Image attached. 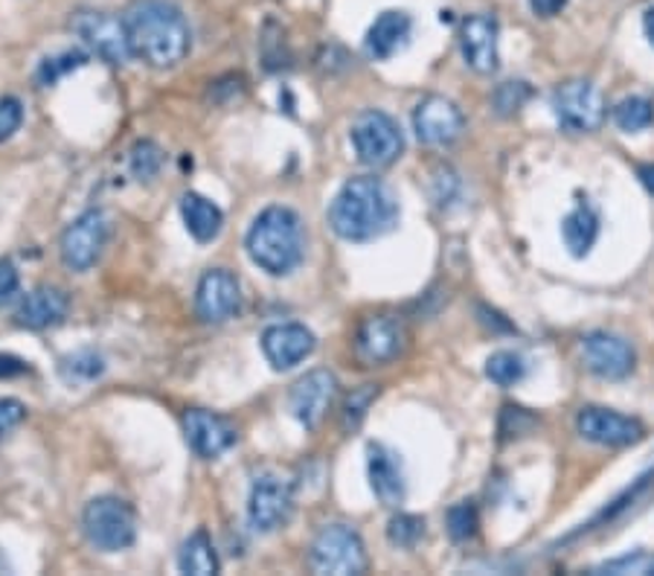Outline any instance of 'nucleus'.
<instances>
[{
  "instance_id": "9b49d317",
  "label": "nucleus",
  "mask_w": 654,
  "mask_h": 576,
  "mask_svg": "<svg viewBox=\"0 0 654 576\" xmlns=\"http://www.w3.org/2000/svg\"><path fill=\"white\" fill-rule=\"evenodd\" d=\"M295 510V495L291 486L286 480L265 475L256 478V484L251 486V498H247V521L256 533H274L291 519Z\"/></svg>"
},
{
  "instance_id": "ea45409f",
  "label": "nucleus",
  "mask_w": 654,
  "mask_h": 576,
  "mask_svg": "<svg viewBox=\"0 0 654 576\" xmlns=\"http://www.w3.org/2000/svg\"><path fill=\"white\" fill-rule=\"evenodd\" d=\"M26 370H30V367H26L21 358L0 353V379H15V376H24Z\"/></svg>"
},
{
  "instance_id": "c756f323",
  "label": "nucleus",
  "mask_w": 654,
  "mask_h": 576,
  "mask_svg": "<svg viewBox=\"0 0 654 576\" xmlns=\"http://www.w3.org/2000/svg\"><path fill=\"white\" fill-rule=\"evenodd\" d=\"M422 535H425V519L410 516V512H399V516H392L390 524H387V539H390L392 547H401V551L417 547Z\"/></svg>"
},
{
  "instance_id": "2eb2a0df",
  "label": "nucleus",
  "mask_w": 654,
  "mask_h": 576,
  "mask_svg": "<svg viewBox=\"0 0 654 576\" xmlns=\"http://www.w3.org/2000/svg\"><path fill=\"white\" fill-rule=\"evenodd\" d=\"M498 21L495 15H486V12H477V15H468L459 26V49H463V58L466 65L477 74H495L500 65L498 56Z\"/></svg>"
},
{
  "instance_id": "c85d7f7f",
  "label": "nucleus",
  "mask_w": 654,
  "mask_h": 576,
  "mask_svg": "<svg viewBox=\"0 0 654 576\" xmlns=\"http://www.w3.org/2000/svg\"><path fill=\"white\" fill-rule=\"evenodd\" d=\"M486 376L498 387H512L526 376V364H523L521 355L500 350V353H495L486 362Z\"/></svg>"
},
{
  "instance_id": "4c0bfd02",
  "label": "nucleus",
  "mask_w": 654,
  "mask_h": 576,
  "mask_svg": "<svg viewBox=\"0 0 654 576\" xmlns=\"http://www.w3.org/2000/svg\"><path fill=\"white\" fill-rule=\"evenodd\" d=\"M26 417V408L18 399H0V436H7L9 431L18 429Z\"/></svg>"
},
{
  "instance_id": "9d476101",
  "label": "nucleus",
  "mask_w": 654,
  "mask_h": 576,
  "mask_svg": "<svg viewBox=\"0 0 654 576\" xmlns=\"http://www.w3.org/2000/svg\"><path fill=\"white\" fill-rule=\"evenodd\" d=\"M408 346V332L404 323L392 314H369L358 323L355 332V353L367 367H381V364L396 362Z\"/></svg>"
},
{
  "instance_id": "c03bdc74",
  "label": "nucleus",
  "mask_w": 654,
  "mask_h": 576,
  "mask_svg": "<svg viewBox=\"0 0 654 576\" xmlns=\"http://www.w3.org/2000/svg\"><path fill=\"white\" fill-rule=\"evenodd\" d=\"M643 26H646L649 42H652V47H654V7L649 9V12H646V18H643Z\"/></svg>"
},
{
  "instance_id": "4468645a",
  "label": "nucleus",
  "mask_w": 654,
  "mask_h": 576,
  "mask_svg": "<svg viewBox=\"0 0 654 576\" xmlns=\"http://www.w3.org/2000/svg\"><path fill=\"white\" fill-rule=\"evenodd\" d=\"M581 353L588 370L599 379H625L634 370V350L625 337L611 332H590L581 337Z\"/></svg>"
},
{
  "instance_id": "20e7f679",
  "label": "nucleus",
  "mask_w": 654,
  "mask_h": 576,
  "mask_svg": "<svg viewBox=\"0 0 654 576\" xmlns=\"http://www.w3.org/2000/svg\"><path fill=\"white\" fill-rule=\"evenodd\" d=\"M82 530L97 551L120 553L137 539V516H134V507L123 498L102 495L85 507Z\"/></svg>"
},
{
  "instance_id": "58836bf2",
  "label": "nucleus",
  "mask_w": 654,
  "mask_h": 576,
  "mask_svg": "<svg viewBox=\"0 0 654 576\" xmlns=\"http://www.w3.org/2000/svg\"><path fill=\"white\" fill-rule=\"evenodd\" d=\"M21 288V277H18V268L9 259H0V303H7L18 295Z\"/></svg>"
},
{
  "instance_id": "5701e85b",
  "label": "nucleus",
  "mask_w": 654,
  "mask_h": 576,
  "mask_svg": "<svg viewBox=\"0 0 654 576\" xmlns=\"http://www.w3.org/2000/svg\"><path fill=\"white\" fill-rule=\"evenodd\" d=\"M180 215H184V224L192 233V240L201 242V245L219 240L221 228H224L221 207H215L210 198L198 196V192H187L180 198Z\"/></svg>"
},
{
  "instance_id": "f704fd0d",
  "label": "nucleus",
  "mask_w": 654,
  "mask_h": 576,
  "mask_svg": "<svg viewBox=\"0 0 654 576\" xmlns=\"http://www.w3.org/2000/svg\"><path fill=\"white\" fill-rule=\"evenodd\" d=\"M262 58H265V67L268 70H279L286 65V42H282V30H279L274 21L265 24V33H262Z\"/></svg>"
},
{
  "instance_id": "6e6552de",
  "label": "nucleus",
  "mask_w": 654,
  "mask_h": 576,
  "mask_svg": "<svg viewBox=\"0 0 654 576\" xmlns=\"http://www.w3.org/2000/svg\"><path fill=\"white\" fill-rule=\"evenodd\" d=\"M70 30L82 38L85 47L99 56L108 65H125L131 58L129 33H125V21L97 12V9H79L70 18Z\"/></svg>"
},
{
  "instance_id": "a211bd4d",
  "label": "nucleus",
  "mask_w": 654,
  "mask_h": 576,
  "mask_svg": "<svg viewBox=\"0 0 654 576\" xmlns=\"http://www.w3.org/2000/svg\"><path fill=\"white\" fill-rule=\"evenodd\" d=\"M242 306V288L239 280L224 268H213L198 280L196 291V309L201 321L207 323H224L239 312Z\"/></svg>"
},
{
  "instance_id": "e433bc0d",
  "label": "nucleus",
  "mask_w": 654,
  "mask_h": 576,
  "mask_svg": "<svg viewBox=\"0 0 654 576\" xmlns=\"http://www.w3.org/2000/svg\"><path fill=\"white\" fill-rule=\"evenodd\" d=\"M535 425V417L518 408V405H507L503 417H500V434L503 436H523L530 434V429Z\"/></svg>"
},
{
  "instance_id": "c9c22d12",
  "label": "nucleus",
  "mask_w": 654,
  "mask_h": 576,
  "mask_svg": "<svg viewBox=\"0 0 654 576\" xmlns=\"http://www.w3.org/2000/svg\"><path fill=\"white\" fill-rule=\"evenodd\" d=\"M21 123H24V106H21V99H0V143H7L9 137L21 129Z\"/></svg>"
},
{
  "instance_id": "79ce46f5",
  "label": "nucleus",
  "mask_w": 654,
  "mask_h": 576,
  "mask_svg": "<svg viewBox=\"0 0 654 576\" xmlns=\"http://www.w3.org/2000/svg\"><path fill=\"white\" fill-rule=\"evenodd\" d=\"M480 314H483V323H486V326H491V323H495V326H498V330L512 332V323L503 321V318H500L498 312H491V309H486V306H480Z\"/></svg>"
},
{
  "instance_id": "bb28decb",
  "label": "nucleus",
  "mask_w": 654,
  "mask_h": 576,
  "mask_svg": "<svg viewBox=\"0 0 654 576\" xmlns=\"http://www.w3.org/2000/svg\"><path fill=\"white\" fill-rule=\"evenodd\" d=\"M613 123L620 125L622 132H629V134L646 132L649 125L654 123L652 99L625 97L622 102H617V108H613Z\"/></svg>"
},
{
  "instance_id": "b1692460",
  "label": "nucleus",
  "mask_w": 654,
  "mask_h": 576,
  "mask_svg": "<svg viewBox=\"0 0 654 576\" xmlns=\"http://www.w3.org/2000/svg\"><path fill=\"white\" fill-rule=\"evenodd\" d=\"M562 236L565 245L570 247L573 256L590 254V247L599 240V213L590 204H579L567 219L562 222Z\"/></svg>"
},
{
  "instance_id": "7c9ffc66",
  "label": "nucleus",
  "mask_w": 654,
  "mask_h": 576,
  "mask_svg": "<svg viewBox=\"0 0 654 576\" xmlns=\"http://www.w3.org/2000/svg\"><path fill=\"white\" fill-rule=\"evenodd\" d=\"M85 65H88V53H82V49H67L62 56L44 58L42 67H38V85L49 88V85H56L62 76L74 74V70H79V67Z\"/></svg>"
},
{
  "instance_id": "1a4fd4ad",
  "label": "nucleus",
  "mask_w": 654,
  "mask_h": 576,
  "mask_svg": "<svg viewBox=\"0 0 654 576\" xmlns=\"http://www.w3.org/2000/svg\"><path fill=\"white\" fill-rule=\"evenodd\" d=\"M108 245V219L99 210H88L76 219L74 224H67V231L62 233V263L70 272H88L99 263V256Z\"/></svg>"
},
{
  "instance_id": "412c9836",
  "label": "nucleus",
  "mask_w": 654,
  "mask_h": 576,
  "mask_svg": "<svg viewBox=\"0 0 654 576\" xmlns=\"http://www.w3.org/2000/svg\"><path fill=\"white\" fill-rule=\"evenodd\" d=\"M367 472L373 492L385 507H399L404 501V472L401 463L396 461V454L381 443L367 445Z\"/></svg>"
},
{
  "instance_id": "0eeeda50",
  "label": "nucleus",
  "mask_w": 654,
  "mask_h": 576,
  "mask_svg": "<svg viewBox=\"0 0 654 576\" xmlns=\"http://www.w3.org/2000/svg\"><path fill=\"white\" fill-rule=\"evenodd\" d=\"M553 114L567 132H597L606 123V99L588 79H570L553 91Z\"/></svg>"
},
{
  "instance_id": "aec40b11",
  "label": "nucleus",
  "mask_w": 654,
  "mask_h": 576,
  "mask_svg": "<svg viewBox=\"0 0 654 576\" xmlns=\"http://www.w3.org/2000/svg\"><path fill=\"white\" fill-rule=\"evenodd\" d=\"M67 309H70V300H67L62 288L38 286L21 300L15 321L24 330H47V326H56V323L65 321Z\"/></svg>"
},
{
  "instance_id": "f257e3e1",
  "label": "nucleus",
  "mask_w": 654,
  "mask_h": 576,
  "mask_svg": "<svg viewBox=\"0 0 654 576\" xmlns=\"http://www.w3.org/2000/svg\"><path fill=\"white\" fill-rule=\"evenodd\" d=\"M123 21L131 56L146 62L148 67L169 70L189 56L192 33L184 12L169 0H140Z\"/></svg>"
},
{
  "instance_id": "f03ea898",
  "label": "nucleus",
  "mask_w": 654,
  "mask_h": 576,
  "mask_svg": "<svg viewBox=\"0 0 654 576\" xmlns=\"http://www.w3.org/2000/svg\"><path fill=\"white\" fill-rule=\"evenodd\" d=\"M329 224L346 242L381 240L399 224V201L381 178H350L329 204Z\"/></svg>"
},
{
  "instance_id": "37998d69",
  "label": "nucleus",
  "mask_w": 654,
  "mask_h": 576,
  "mask_svg": "<svg viewBox=\"0 0 654 576\" xmlns=\"http://www.w3.org/2000/svg\"><path fill=\"white\" fill-rule=\"evenodd\" d=\"M638 175H640V181H643V187H646V190L654 196V164L640 166Z\"/></svg>"
},
{
  "instance_id": "cd10ccee",
  "label": "nucleus",
  "mask_w": 654,
  "mask_h": 576,
  "mask_svg": "<svg viewBox=\"0 0 654 576\" xmlns=\"http://www.w3.org/2000/svg\"><path fill=\"white\" fill-rule=\"evenodd\" d=\"M164 160H166L164 148L157 146L155 141H137L129 152L131 175L140 178V181H152V178H157L160 169H164Z\"/></svg>"
},
{
  "instance_id": "2f4dec72",
  "label": "nucleus",
  "mask_w": 654,
  "mask_h": 576,
  "mask_svg": "<svg viewBox=\"0 0 654 576\" xmlns=\"http://www.w3.org/2000/svg\"><path fill=\"white\" fill-rule=\"evenodd\" d=\"M445 528H448V535L454 539V542H468V539H475L477 528H480L475 501L454 503V507L448 510V516H445Z\"/></svg>"
},
{
  "instance_id": "ddd939ff",
  "label": "nucleus",
  "mask_w": 654,
  "mask_h": 576,
  "mask_svg": "<svg viewBox=\"0 0 654 576\" xmlns=\"http://www.w3.org/2000/svg\"><path fill=\"white\" fill-rule=\"evenodd\" d=\"M337 394V379L329 370H311L303 379H297L288 396L291 413L303 429L314 431L323 422Z\"/></svg>"
},
{
  "instance_id": "6ab92c4d",
  "label": "nucleus",
  "mask_w": 654,
  "mask_h": 576,
  "mask_svg": "<svg viewBox=\"0 0 654 576\" xmlns=\"http://www.w3.org/2000/svg\"><path fill=\"white\" fill-rule=\"evenodd\" d=\"M576 429L590 443L611 445V448L638 443L643 436V425L638 420L608 411V408H581L579 417H576Z\"/></svg>"
},
{
  "instance_id": "72a5a7b5",
  "label": "nucleus",
  "mask_w": 654,
  "mask_h": 576,
  "mask_svg": "<svg viewBox=\"0 0 654 576\" xmlns=\"http://www.w3.org/2000/svg\"><path fill=\"white\" fill-rule=\"evenodd\" d=\"M530 85L526 82H503L495 91V97H491V106H495V111H498L500 117H509L516 114V111H521L523 102L530 99Z\"/></svg>"
},
{
  "instance_id": "4be33fe9",
  "label": "nucleus",
  "mask_w": 654,
  "mask_h": 576,
  "mask_svg": "<svg viewBox=\"0 0 654 576\" xmlns=\"http://www.w3.org/2000/svg\"><path fill=\"white\" fill-rule=\"evenodd\" d=\"M410 30H413V21H410L408 12H396V9L381 12V15L376 18V24L369 26L367 42H364L367 56L376 58V62L392 58L399 49L408 47Z\"/></svg>"
},
{
  "instance_id": "473e14b6",
  "label": "nucleus",
  "mask_w": 654,
  "mask_h": 576,
  "mask_svg": "<svg viewBox=\"0 0 654 576\" xmlns=\"http://www.w3.org/2000/svg\"><path fill=\"white\" fill-rule=\"evenodd\" d=\"M378 396V385H361L358 390H352L350 396H346L344 402V429L346 431H355L364 422V417H367L369 405L376 402Z\"/></svg>"
},
{
  "instance_id": "f3484780",
  "label": "nucleus",
  "mask_w": 654,
  "mask_h": 576,
  "mask_svg": "<svg viewBox=\"0 0 654 576\" xmlns=\"http://www.w3.org/2000/svg\"><path fill=\"white\" fill-rule=\"evenodd\" d=\"M184 434H187L189 448L198 454V457H207V461H213V457H221L224 452H230L233 445H236V425L224 417L213 411H187L184 417Z\"/></svg>"
},
{
  "instance_id": "393cba45",
  "label": "nucleus",
  "mask_w": 654,
  "mask_h": 576,
  "mask_svg": "<svg viewBox=\"0 0 654 576\" xmlns=\"http://www.w3.org/2000/svg\"><path fill=\"white\" fill-rule=\"evenodd\" d=\"M178 568L184 574H196V576H213L219 574V556H215L213 539L207 530H196L189 535L184 547L178 553Z\"/></svg>"
},
{
  "instance_id": "a19ab883",
  "label": "nucleus",
  "mask_w": 654,
  "mask_h": 576,
  "mask_svg": "<svg viewBox=\"0 0 654 576\" xmlns=\"http://www.w3.org/2000/svg\"><path fill=\"white\" fill-rule=\"evenodd\" d=\"M530 7L539 18H553L567 7V0H530Z\"/></svg>"
},
{
  "instance_id": "a878e982",
  "label": "nucleus",
  "mask_w": 654,
  "mask_h": 576,
  "mask_svg": "<svg viewBox=\"0 0 654 576\" xmlns=\"http://www.w3.org/2000/svg\"><path fill=\"white\" fill-rule=\"evenodd\" d=\"M58 373L67 385H88V381H97L106 373V362L93 350H79V353L62 358Z\"/></svg>"
},
{
  "instance_id": "dca6fc26",
  "label": "nucleus",
  "mask_w": 654,
  "mask_h": 576,
  "mask_svg": "<svg viewBox=\"0 0 654 576\" xmlns=\"http://www.w3.org/2000/svg\"><path fill=\"white\" fill-rule=\"evenodd\" d=\"M314 346H318V337L306 330L303 323H277L262 335V353L274 370H291L314 353Z\"/></svg>"
},
{
  "instance_id": "423d86ee",
  "label": "nucleus",
  "mask_w": 654,
  "mask_h": 576,
  "mask_svg": "<svg viewBox=\"0 0 654 576\" xmlns=\"http://www.w3.org/2000/svg\"><path fill=\"white\" fill-rule=\"evenodd\" d=\"M352 148L364 166H373V169H385L390 166L396 157L401 155L404 148V137H401L399 123L392 120L390 114L378 111V108H369V111H361L355 117V123L350 129Z\"/></svg>"
},
{
  "instance_id": "39448f33",
  "label": "nucleus",
  "mask_w": 654,
  "mask_h": 576,
  "mask_svg": "<svg viewBox=\"0 0 654 576\" xmlns=\"http://www.w3.org/2000/svg\"><path fill=\"white\" fill-rule=\"evenodd\" d=\"M309 562L314 574L358 576L367 571V547L361 535L346 524H329L314 535L309 551Z\"/></svg>"
},
{
  "instance_id": "f8f14e48",
  "label": "nucleus",
  "mask_w": 654,
  "mask_h": 576,
  "mask_svg": "<svg viewBox=\"0 0 654 576\" xmlns=\"http://www.w3.org/2000/svg\"><path fill=\"white\" fill-rule=\"evenodd\" d=\"M413 132L428 146H451L466 132V117L451 99L425 97L413 111Z\"/></svg>"
},
{
  "instance_id": "7ed1b4c3",
  "label": "nucleus",
  "mask_w": 654,
  "mask_h": 576,
  "mask_svg": "<svg viewBox=\"0 0 654 576\" xmlns=\"http://www.w3.org/2000/svg\"><path fill=\"white\" fill-rule=\"evenodd\" d=\"M247 256L270 277H286L303 263L306 233L303 222L288 207H268L247 231Z\"/></svg>"
}]
</instances>
